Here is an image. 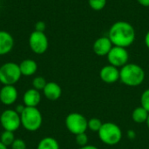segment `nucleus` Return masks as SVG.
I'll use <instances>...</instances> for the list:
<instances>
[{
  "instance_id": "obj_1",
  "label": "nucleus",
  "mask_w": 149,
  "mask_h": 149,
  "mask_svg": "<svg viewBox=\"0 0 149 149\" xmlns=\"http://www.w3.org/2000/svg\"><path fill=\"white\" fill-rule=\"evenodd\" d=\"M108 38L114 46L127 48L135 40V30L128 22L118 21L110 27Z\"/></svg>"
},
{
  "instance_id": "obj_2",
  "label": "nucleus",
  "mask_w": 149,
  "mask_h": 149,
  "mask_svg": "<svg viewBox=\"0 0 149 149\" xmlns=\"http://www.w3.org/2000/svg\"><path fill=\"white\" fill-rule=\"evenodd\" d=\"M145 79V72L136 64L127 63L120 70V80L128 86H138Z\"/></svg>"
},
{
  "instance_id": "obj_3",
  "label": "nucleus",
  "mask_w": 149,
  "mask_h": 149,
  "mask_svg": "<svg viewBox=\"0 0 149 149\" xmlns=\"http://www.w3.org/2000/svg\"><path fill=\"white\" fill-rule=\"evenodd\" d=\"M21 126L29 132L38 131L43 123L41 112L37 107H25L23 113L20 114Z\"/></svg>"
},
{
  "instance_id": "obj_4",
  "label": "nucleus",
  "mask_w": 149,
  "mask_h": 149,
  "mask_svg": "<svg viewBox=\"0 0 149 149\" xmlns=\"http://www.w3.org/2000/svg\"><path fill=\"white\" fill-rule=\"evenodd\" d=\"M98 134L100 141L108 146L117 145L122 139V131L120 127L113 122L103 123Z\"/></svg>"
},
{
  "instance_id": "obj_5",
  "label": "nucleus",
  "mask_w": 149,
  "mask_h": 149,
  "mask_svg": "<svg viewBox=\"0 0 149 149\" xmlns=\"http://www.w3.org/2000/svg\"><path fill=\"white\" fill-rule=\"evenodd\" d=\"M21 76L18 64L7 62L0 66V83L3 86H14L19 81Z\"/></svg>"
},
{
  "instance_id": "obj_6",
  "label": "nucleus",
  "mask_w": 149,
  "mask_h": 149,
  "mask_svg": "<svg viewBox=\"0 0 149 149\" xmlns=\"http://www.w3.org/2000/svg\"><path fill=\"white\" fill-rule=\"evenodd\" d=\"M65 127L67 130L72 134H79L86 133L88 129V120L79 113H71L65 118Z\"/></svg>"
},
{
  "instance_id": "obj_7",
  "label": "nucleus",
  "mask_w": 149,
  "mask_h": 149,
  "mask_svg": "<svg viewBox=\"0 0 149 149\" xmlns=\"http://www.w3.org/2000/svg\"><path fill=\"white\" fill-rule=\"evenodd\" d=\"M0 124L3 130L15 132L21 126L20 115L13 109H6L0 115Z\"/></svg>"
},
{
  "instance_id": "obj_8",
  "label": "nucleus",
  "mask_w": 149,
  "mask_h": 149,
  "mask_svg": "<svg viewBox=\"0 0 149 149\" xmlns=\"http://www.w3.org/2000/svg\"><path fill=\"white\" fill-rule=\"evenodd\" d=\"M29 46L34 53L38 55L44 54L49 46L47 36L42 31H32L29 37Z\"/></svg>"
},
{
  "instance_id": "obj_9",
  "label": "nucleus",
  "mask_w": 149,
  "mask_h": 149,
  "mask_svg": "<svg viewBox=\"0 0 149 149\" xmlns=\"http://www.w3.org/2000/svg\"><path fill=\"white\" fill-rule=\"evenodd\" d=\"M129 54L126 48L120 46H113L109 53L107 54V59L110 65L119 68L123 67L128 62Z\"/></svg>"
},
{
  "instance_id": "obj_10",
  "label": "nucleus",
  "mask_w": 149,
  "mask_h": 149,
  "mask_svg": "<svg viewBox=\"0 0 149 149\" xmlns=\"http://www.w3.org/2000/svg\"><path fill=\"white\" fill-rule=\"evenodd\" d=\"M18 97V93L14 86H3L0 89V101L4 106L13 105Z\"/></svg>"
},
{
  "instance_id": "obj_11",
  "label": "nucleus",
  "mask_w": 149,
  "mask_h": 149,
  "mask_svg": "<svg viewBox=\"0 0 149 149\" xmlns=\"http://www.w3.org/2000/svg\"><path fill=\"white\" fill-rule=\"evenodd\" d=\"M113 45L108 37H100L95 40L93 45V50L94 53L98 56H107Z\"/></svg>"
},
{
  "instance_id": "obj_12",
  "label": "nucleus",
  "mask_w": 149,
  "mask_h": 149,
  "mask_svg": "<svg viewBox=\"0 0 149 149\" xmlns=\"http://www.w3.org/2000/svg\"><path fill=\"white\" fill-rule=\"evenodd\" d=\"M100 77L105 83H115L120 79V70L112 65H105L100 72Z\"/></svg>"
},
{
  "instance_id": "obj_13",
  "label": "nucleus",
  "mask_w": 149,
  "mask_h": 149,
  "mask_svg": "<svg viewBox=\"0 0 149 149\" xmlns=\"http://www.w3.org/2000/svg\"><path fill=\"white\" fill-rule=\"evenodd\" d=\"M23 102L27 107H37L41 102V93L34 88L28 89L23 95Z\"/></svg>"
},
{
  "instance_id": "obj_14",
  "label": "nucleus",
  "mask_w": 149,
  "mask_h": 149,
  "mask_svg": "<svg viewBox=\"0 0 149 149\" xmlns=\"http://www.w3.org/2000/svg\"><path fill=\"white\" fill-rule=\"evenodd\" d=\"M14 46V38L10 33L0 31V56L8 54Z\"/></svg>"
},
{
  "instance_id": "obj_15",
  "label": "nucleus",
  "mask_w": 149,
  "mask_h": 149,
  "mask_svg": "<svg viewBox=\"0 0 149 149\" xmlns=\"http://www.w3.org/2000/svg\"><path fill=\"white\" fill-rule=\"evenodd\" d=\"M43 93L47 100L55 101L61 97L62 89L60 86L55 82H47L46 86L43 89Z\"/></svg>"
},
{
  "instance_id": "obj_16",
  "label": "nucleus",
  "mask_w": 149,
  "mask_h": 149,
  "mask_svg": "<svg viewBox=\"0 0 149 149\" xmlns=\"http://www.w3.org/2000/svg\"><path fill=\"white\" fill-rule=\"evenodd\" d=\"M19 68H20L21 74L23 76L30 77L36 73L38 70V64L33 59L26 58V59H24L19 64Z\"/></svg>"
},
{
  "instance_id": "obj_17",
  "label": "nucleus",
  "mask_w": 149,
  "mask_h": 149,
  "mask_svg": "<svg viewBox=\"0 0 149 149\" xmlns=\"http://www.w3.org/2000/svg\"><path fill=\"white\" fill-rule=\"evenodd\" d=\"M149 113L143 108L141 106L135 108L133 113H132V119L135 123L141 124V123H146L148 118Z\"/></svg>"
},
{
  "instance_id": "obj_18",
  "label": "nucleus",
  "mask_w": 149,
  "mask_h": 149,
  "mask_svg": "<svg viewBox=\"0 0 149 149\" xmlns=\"http://www.w3.org/2000/svg\"><path fill=\"white\" fill-rule=\"evenodd\" d=\"M37 149H60V148L56 139L52 137H45L38 142Z\"/></svg>"
},
{
  "instance_id": "obj_19",
  "label": "nucleus",
  "mask_w": 149,
  "mask_h": 149,
  "mask_svg": "<svg viewBox=\"0 0 149 149\" xmlns=\"http://www.w3.org/2000/svg\"><path fill=\"white\" fill-rule=\"evenodd\" d=\"M15 141V135H14V132H10V131H5L3 130V132L1 134L0 136V141L5 145L6 147L11 146V144L13 143V141Z\"/></svg>"
},
{
  "instance_id": "obj_20",
  "label": "nucleus",
  "mask_w": 149,
  "mask_h": 149,
  "mask_svg": "<svg viewBox=\"0 0 149 149\" xmlns=\"http://www.w3.org/2000/svg\"><path fill=\"white\" fill-rule=\"evenodd\" d=\"M46 84H47V82H46L45 79L41 76L35 77L32 79V88H34L38 91H40V90L43 91V89L45 88Z\"/></svg>"
},
{
  "instance_id": "obj_21",
  "label": "nucleus",
  "mask_w": 149,
  "mask_h": 149,
  "mask_svg": "<svg viewBox=\"0 0 149 149\" xmlns=\"http://www.w3.org/2000/svg\"><path fill=\"white\" fill-rule=\"evenodd\" d=\"M102 125H103L102 121L98 118H92L88 120V124H87L88 129H90L93 132H99Z\"/></svg>"
},
{
  "instance_id": "obj_22",
  "label": "nucleus",
  "mask_w": 149,
  "mask_h": 149,
  "mask_svg": "<svg viewBox=\"0 0 149 149\" xmlns=\"http://www.w3.org/2000/svg\"><path fill=\"white\" fill-rule=\"evenodd\" d=\"M89 6L94 10H101L107 4V0H88Z\"/></svg>"
},
{
  "instance_id": "obj_23",
  "label": "nucleus",
  "mask_w": 149,
  "mask_h": 149,
  "mask_svg": "<svg viewBox=\"0 0 149 149\" xmlns=\"http://www.w3.org/2000/svg\"><path fill=\"white\" fill-rule=\"evenodd\" d=\"M141 104L143 108H145L149 113V89L143 92L141 97Z\"/></svg>"
},
{
  "instance_id": "obj_24",
  "label": "nucleus",
  "mask_w": 149,
  "mask_h": 149,
  "mask_svg": "<svg viewBox=\"0 0 149 149\" xmlns=\"http://www.w3.org/2000/svg\"><path fill=\"white\" fill-rule=\"evenodd\" d=\"M75 141H76V143L79 147H84V146L88 145L87 144L88 143V137L86 134V133H82V134H77L76 138H75Z\"/></svg>"
},
{
  "instance_id": "obj_25",
  "label": "nucleus",
  "mask_w": 149,
  "mask_h": 149,
  "mask_svg": "<svg viewBox=\"0 0 149 149\" xmlns=\"http://www.w3.org/2000/svg\"><path fill=\"white\" fill-rule=\"evenodd\" d=\"M10 148L11 149H27L25 141L22 139H15Z\"/></svg>"
},
{
  "instance_id": "obj_26",
  "label": "nucleus",
  "mask_w": 149,
  "mask_h": 149,
  "mask_svg": "<svg viewBox=\"0 0 149 149\" xmlns=\"http://www.w3.org/2000/svg\"><path fill=\"white\" fill-rule=\"evenodd\" d=\"M45 27H46V25L44 21H38L35 24V31H37L44 32L45 30Z\"/></svg>"
},
{
  "instance_id": "obj_27",
  "label": "nucleus",
  "mask_w": 149,
  "mask_h": 149,
  "mask_svg": "<svg viewBox=\"0 0 149 149\" xmlns=\"http://www.w3.org/2000/svg\"><path fill=\"white\" fill-rule=\"evenodd\" d=\"M24 108H25V106H24V105H18V106L17 107V108L15 109V111L20 115V114L23 113V111L24 110Z\"/></svg>"
},
{
  "instance_id": "obj_28",
  "label": "nucleus",
  "mask_w": 149,
  "mask_h": 149,
  "mask_svg": "<svg viewBox=\"0 0 149 149\" xmlns=\"http://www.w3.org/2000/svg\"><path fill=\"white\" fill-rule=\"evenodd\" d=\"M137 2L144 7H149V0H137Z\"/></svg>"
},
{
  "instance_id": "obj_29",
  "label": "nucleus",
  "mask_w": 149,
  "mask_h": 149,
  "mask_svg": "<svg viewBox=\"0 0 149 149\" xmlns=\"http://www.w3.org/2000/svg\"><path fill=\"white\" fill-rule=\"evenodd\" d=\"M79 149H99L98 148L94 147V146H92V145H86V146H84V147H80Z\"/></svg>"
},
{
  "instance_id": "obj_30",
  "label": "nucleus",
  "mask_w": 149,
  "mask_h": 149,
  "mask_svg": "<svg viewBox=\"0 0 149 149\" xmlns=\"http://www.w3.org/2000/svg\"><path fill=\"white\" fill-rule=\"evenodd\" d=\"M145 44H146L147 47L149 49V31L147 32V34L145 36Z\"/></svg>"
},
{
  "instance_id": "obj_31",
  "label": "nucleus",
  "mask_w": 149,
  "mask_h": 149,
  "mask_svg": "<svg viewBox=\"0 0 149 149\" xmlns=\"http://www.w3.org/2000/svg\"><path fill=\"white\" fill-rule=\"evenodd\" d=\"M8 147H6L5 145H3L1 141H0V149H8Z\"/></svg>"
},
{
  "instance_id": "obj_32",
  "label": "nucleus",
  "mask_w": 149,
  "mask_h": 149,
  "mask_svg": "<svg viewBox=\"0 0 149 149\" xmlns=\"http://www.w3.org/2000/svg\"><path fill=\"white\" fill-rule=\"evenodd\" d=\"M146 123H147V126H148V127L149 128V115H148V120H147V121H146Z\"/></svg>"
}]
</instances>
